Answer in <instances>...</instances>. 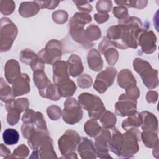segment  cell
<instances>
[{"label": "cell", "mask_w": 159, "mask_h": 159, "mask_svg": "<svg viewBox=\"0 0 159 159\" xmlns=\"http://www.w3.org/2000/svg\"><path fill=\"white\" fill-rule=\"evenodd\" d=\"M118 25L119 26V37L116 41L112 42L114 46L122 50L128 48H137L138 37L145 29L140 19L135 16L127 17L124 19L119 20Z\"/></svg>", "instance_id": "1"}, {"label": "cell", "mask_w": 159, "mask_h": 159, "mask_svg": "<svg viewBox=\"0 0 159 159\" xmlns=\"http://www.w3.org/2000/svg\"><path fill=\"white\" fill-rule=\"evenodd\" d=\"M78 99L81 107L88 111L91 119H99L106 111L102 101L96 95L85 92L80 94Z\"/></svg>", "instance_id": "2"}, {"label": "cell", "mask_w": 159, "mask_h": 159, "mask_svg": "<svg viewBox=\"0 0 159 159\" xmlns=\"http://www.w3.org/2000/svg\"><path fill=\"white\" fill-rule=\"evenodd\" d=\"M81 140V137L75 130L68 129L65 131L58 140V148L63 157L77 158L75 151Z\"/></svg>", "instance_id": "3"}, {"label": "cell", "mask_w": 159, "mask_h": 159, "mask_svg": "<svg viewBox=\"0 0 159 159\" xmlns=\"http://www.w3.org/2000/svg\"><path fill=\"white\" fill-rule=\"evenodd\" d=\"M123 134V142L119 157L132 158L139 150V142L140 141V131L136 127L130 128Z\"/></svg>", "instance_id": "4"}, {"label": "cell", "mask_w": 159, "mask_h": 159, "mask_svg": "<svg viewBox=\"0 0 159 159\" xmlns=\"http://www.w3.org/2000/svg\"><path fill=\"white\" fill-rule=\"evenodd\" d=\"M0 50L1 53L9 51L18 33L16 24L8 17H2L0 20Z\"/></svg>", "instance_id": "5"}, {"label": "cell", "mask_w": 159, "mask_h": 159, "mask_svg": "<svg viewBox=\"0 0 159 159\" xmlns=\"http://www.w3.org/2000/svg\"><path fill=\"white\" fill-rule=\"evenodd\" d=\"M62 55L61 43L57 39L49 40L45 47L40 50L37 56L39 60L44 64L53 65L55 62L60 60Z\"/></svg>", "instance_id": "6"}, {"label": "cell", "mask_w": 159, "mask_h": 159, "mask_svg": "<svg viewBox=\"0 0 159 159\" xmlns=\"http://www.w3.org/2000/svg\"><path fill=\"white\" fill-rule=\"evenodd\" d=\"M62 118L68 124H75L80 122L83 117V110L79 101L73 98H68L64 102Z\"/></svg>", "instance_id": "7"}, {"label": "cell", "mask_w": 159, "mask_h": 159, "mask_svg": "<svg viewBox=\"0 0 159 159\" xmlns=\"http://www.w3.org/2000/svg\"><path fill=\"white\" fill-rule=\"evenodd\" d=\"M117 71L113 66L107 67L96 76L93 88L100 94L106 91L107 88L111 86L114 81Z\"/></svg>", "instance_id": "8"}, {"label": "cell", "mask_w": 159, "mask_h": 159, "mask_svg": "<svg viewBox=\"0 0 159 159\" xmlns=\"http://www.w3.org/2000/svg\"><path fill=\"white\" fill-rule=\"evenodd\" d=\"M111 137V132L108 129L102 127L99 132L94 137L96 156L100 158H112L109 154L108 145Z\"/></svg>", "instance_id": "9"}, {"label": "cell", "mask_w": 159, "mask_h": 159, "mask_svg": "<svg viewBox=\"0 0 159 159\" xmlns=\"http://www.w3.org/2000/svg\"><path fill=\"white\" fill-rule=\"evenodd\" d=\"M137 100L132 99L123 93L115 104L116 114L121 117L130 116L137 112Z\"/></svg>", "instance_id": "10"}, {"label": "cell", "mask_w": 159, "mask_h": 159, "mask_svg": "<svg viewBox=\"0 0 159 159\" xmlns=\"http://www.w3.org/2000/svg\"><path fill=\"white\" fill-rule=\"evenodd\" d=\"M157 37L152 30L144 29L139 34L137 43L141 47V50L146 54H151L157 49Z\"/></svg>", "instance_id": "11"}, {"label": "cell", "mask_w": 159, "mask_h": 159, "mask_svg": "<svg viewBox=\"0 0 159 159\" xmlns=\"http://www.w3.org/2000/svg\"><path fill=\"white\" fill-rule=\"evenodd\" d=\"M57 158L53 148V142L52 138L47 137L39 145L37 149L34 150L30 158L50 159Z\"/></svg>", "instance_id": "12"}, {"label": "cell", "mask_w": 159, "mask_h": 159, "mask_svg": "<svg viewBox=\"0 0 159 159\" xmlns=\"http://www.w3.org/2000/svg\"><path fill=\"white\" fill-rule=\"evenodd\" d=\"M77 150L83 159L96 158V152L93 142L87 137H83L78 145Z\"/></svg>", "instance_id": "13"}, {"label": "cell", "mask_w": 159, "mask_h": 159, "mask_svg": "<svg viewBox=\"0 0 159 159\" xmlns=\"http://www.w3.org/2000/svg\"><path fill=\"white\" fill-rule=\"evenodd\" d=\"M145 86L149 89H152L158 86V71L152 68L149 65L139 73Z\"/></svg>", "instance_id": "14"}, {"label": "cell", "mask_w": 159, "mask_h": 159, "mask_svg": "<svg viewBox=\"0 0 159 159\" xmlns=\"http://www.w3.org/2000/svg\"><path fill=\"white\" fill-rule=\"evenodd\" d=\"M68 27L70 36L74 41L80 43L86 49L93 46V43L89 42L86 38L84 27L78 25H68Z\"/></svg>", "instance_id": "15"}, {"label": "cell", "mask_w": 159, "mask_h": 159, "mask_svg": "<svg viewBox=\"0 0 159 159\" xmlns=\"http://www.w3.org/2000/svg\"><path fill=\"white\" fill-rule=\"evenodd\" d=\"M12 91L15 97L27 94L30 91V78L27 73H21L12 84Z\"/></svg>", "instance_id": "16"}, {"label": "cell", "mask_w": 159, "mask_h": 159, "mask_svg": "<svg viewBox=\"0 0 159 159\" xmlns=\"http://www.w3.org/2000/svg\"><path fill=\"white\" fill-rule=\"evenodd\" d=\"M20 75V66L19 62L14 59L7 61L4 66V75L7 82L12 84Z\"/></svg>", "instance_id": "17"}, {"label": "cell", "mask_w": 159, "mask_h": 159, "mask_svg": "<svg viewBox=\"0 0 159 159\" xmlns=\"http://www.w3.org/2000/svg\"><path fill=\"white\" fill-rule=\"evenodd\" d=\"M33 80L35 85L38 88L39 94L43 98L46 90L52 84V82L47 78L44 70H37L34 71Z\"/></svg>", "instance_id": "18"}, {"label": "cell", "mask_w": 159, "mask_h": 159, "mask_svg": "<svg viewBox=\"0 0 159 159\" xmlns=\"http://www.w3.org/2000/svg\"><path fill=\"white\" fill-rule=\"evenodd\" d=\"M142 119L141 127L143 131H152L158 132V120L156 116L148 111L140 112Z\"/></svg>", "instance_id": "19"}, {"label": "cell", "mask_w": 159, "mask_h": 159, "mask_svg": "<svg viewBox=\"0 0 159 159\" xmlns=\"http://www.w3.org/2000/svg\"><path fill=\"white\" fill-rule=\"evenodd\" d=\"M68 71L70 76L76 77L80 76L83 72L84 67L81 58L76 54H71L66 61Z\"/></svg>", "instance_id": "20"}, {"label": "cell", "mask_w": 159, "mask_h": 159, "mask_svg": "<svg viewBox=\"0 0 159 159\" xmlns=\"http://www.w3.org/2000/svg\"><path fill=\"white\" fill-rule=\"evenodd\" d=\"M53 81L57 84L62 80L69 78L67 63L65 61L58 60L53 65Z\"/></svg>", "instance_id": "21"}, {"label": "cell", "mask_w": 159, "mask_h": 159, "mask_svg": "<svg viewBox=\"0 0 159 159\" xmlns=\"http://www.w3.org/2000/svg\"><path fill=\"white\" fill-rule=\"evenodd\" d=\"M111 129V137L108 145L110 151L119 157L123 142V134L117 130V128L113 127Z\"/></svg>", "instance_id": "22"}, {"label": "cell", "mask_w": 159, "mask_h": 159, "mask_svg": "<svg viewBox=\"0 0 159 159\" xmlns=\"http://www.w3.org/2000/svg\"><path fill=\"white\" fill-rule=\"evenodd\" d=\"M87 61L89 68L94 71H99L103 67V60L100 52L95 48L90 50L87 55Z\"/></svg>", "instance_id": "23"}, {"label": "cell", "mask_w": 159, "mask_h": 159, "mask_svg": "<svg viewBox=\"0 0 159 159\" xmlns=\"http://www.w3.org/2000/svg\"><path fill=\"white\" fill-rule=\"evenodd\" d=\"M117 83L120 88L125 89L136 86L137 81L130 70L123 69L117 75Z\"/></svg>", "instance_id": "24"}, {"label": "cell", "mask_w": 159, "mask_h": 159, "mask_svg": "<svg viewBox=\"0 0 159 159\" xmlns=\"http://www.w3.org/2000/svg\"><path fill=\"white\" fill-rule=\"evenodd\" d=\"M55 84L57 86L61 97L70 98L72 96L77 88L74 81L69 78L62 80Z\"/></svg>", "instance_id": "25"}, {"label": "cell", "mask_w": 159, "mask_h": 159, "mask_svg": "<svg viewBox=\"0 0 159 159\" xmlns=\"http://www.w3.org/2000/svg\"><path fill=\"white\" fill-rule=\"evenodd\" d=\"M40 9V7L36 1H25L20 4L19 13L24 17H30L38 14Z\"/></svg>", "instance_id": "26"}, {"label": "cell", "mask_w": 159, "mask_h": 159, "mask_svg": "<svg viewBox=\"0 0 159 159\" xmlns=\"http://www.w3.org/2000/svg\"><path fill=\"white\" fill-rule=\"evenodd\" d=\"M14 95L12 88L6 83L3 78L0 80V99L2 101L8 103L14 100Z\"/></svg>", "instance_id": "27"}, {"label": "cell", "mask_w": 159, "mask_h": 159, "mask_svg": "<svg viewBox=\"0 0 159 159\" xmlns=\"http://www.w3.org/2000/svg\"><path fill=\"white\" fill-rule=\"evenodd\" d=\"M140 139L144 145L150 148L158 147V137L157 132L152 131H143L140 134Z\"/></svg>", "instance_id": "28"}, {"label": "cell", "mask_w": 159, "mask_h": 159, "mask_svg": "<svg viewBox=\"0 0 159 159\" xmlns=\"http://www.w3.org/2000/svg\"><path fill=\"white\" fill-rule=\"evenodd\" d=\"M5 107L7 112V122L8 124L12 126L17 124L20 119L21 112L13 106L12 102L6 103Z\"/></svg>", "instance_id": "29"}, {"label": "cell", "mask_w": 159, "mask_h": 159, "mask_svg": "<svg viewBox=\"0 0 159 159\" xmlns=\"http://www.w3.org/2000/svg\"><path fill=\"white\" fill-rule=\"evenodd\" d=\"M142 119L140 113L137 111L134 114L129 116L128 117L124 120L122 123V127L124 130H127L132 127H139L141 125Z\"/></svg>", "instance_id": "30"}, {"label": "cell", "mask_w": 159, "mask_h": 159, "mask_svg": "<svg viewBox=\"0 0 159 159\" xmlns=\"http://www.w3.org/2000/svg\"><path fill=\"white\" fill-rule=\"evenodd\" d=\"M92 17L91 15L86 12H76L69 20L68 25H78L84 27L85 24L91 22Z\"/></svg>", "instance_id": "31"}, {"label": "cell", "mask_w": 159, "mask_h": 159, "mask_svg": "<svg viewBox=\"0 0 159 159\" xmlns=\"http://www.w3.org/2000/svg\"><path fill=\"white\" fill-rule=\"evenodd\" d=\"M19 59L22 63L31 66L38 59V56L32 50L25 48L20 51Z\"/></svg>", "instance_id": "32"}, {"label": "cell", "mask_w": 159, "mask_h": 159, "mask_svg": "<svg viewBox=\"0 0 159 159\" xmlns=\"http://www.w3.org/2000/svg\"><path fill=\"white\" fill-rule=\"evenodd\" d=\"M83 128L85 133L90 137H94L102 129L97 120L93 119L87 120Z\"/></svg>", "instance_id": "33"}, {"label": "cell", "mask_w": 159, "mask_h": 159, "mask_svg": "<svg viewBox=\"0 0 159 159\" xmlns=\"http://www.w3.org/2000/svg\"><path fill=\"white\" fill-rule=\"evenodd\" d=\"M2 139L5 144L8 145H13L18 142L19 139V134L16 130L8 128L4 131L2 134Z\"/></svg>", "instance_id": "34"}, {"label": "cell", "mask_w": 159, "mask_h": 159, "mask_svg": "<svg viewBox=\"0 0 159 159\" xmlns=\"http://www.w3.org/2000/svg\"><path fill=\"white\" fill-rule=\"evenodd\" d=\"M99 119L102 127L108 129L114 127L117 122V118L115 114L109 111H105Z\"/></svg>", "instance_id": "35"}, {"label": "cell", "mask_w": 159, "mask_h": 159, "mask_svg": "<svg viewBox=\"0 0 159 159\" xmlns=\"http://www.w3.org/2000/svg\"><path fill=\"white\" fill-rule=\"evenodd\" d=\"M84 34L87 40L93 43L92 42L98 40L101 37V32L100 28L94 24L89 25L84 30Z\"/></svg>", "instance_id": "36"}, {"label": "cell", "mask_w": 159, "mask_h": 159, "mask_svg": "<svg viewBox=\"0 0 159 159\" xmlns=\"http://www.w3.org/2000/svg\"><path fill=\"white\" fill-rule=\"evenodd\" d=\"M103 54L105 57L106 61L110 65H115L118 61L119 53L114 46H111L107 48Z\"/></svg>", "instance_id": "37"}, {"label": "cell", "mask_w": 159, "mask_h": 159, "mask_svg": "<svg viewBox=\"0 0 159 159\" xmlns=\"http://www.w3.org/2000/svg\"><path fill=\"white\" fill-rule=\"evenodd\" d=\"M115 3L118 5L124 6L127 7H134L137 9H143L147 5V1H115Z\"/></svg>", "instance_id": "38"}, {"label": "cell", "mask_w": 159, "mask_h": 159, "mask_svg": "<svg viewBox=\"0 0 159 159\" xmlns=\"http://www.w3.org/2000/svg\"><path fill=\"white\" fill-rule=\"evenodd\" d=\"M16 7L15 2L12 1H0V11L5 16H8L11 14Z\"/></svg>", "instance_id": "39"}, {"label": "cell", "mask_w": 159, "mask_h": 159, "mask_svg": "<svg viewBox=\"0 0 159 159\" xmlns=\"http://www.w3.org/2000/svg\"><path fill=\"white\" fill-rule=\"evenodd\" d=\"M29 154V148L25 144L19 145L13 151L12 155H9L7 158H26Z\"/></svg>", "instance_id": "40"}, {"label": "cell", "mask_w": 159, "mask_h": 159, "mask_svg": "<svg viewBox=\"0 0 159 159\" xmlns=\"http://www.w3.org/2000/svg\"><path fill=\"white\" fill-rule=\"evenodd\" d=\"M52 17L54 22L58 24H63L68 20V14L64 10H57L52 13Z\"/></svg>", "instance_id": "41"}, {"label": "cell", "mask_w": 159, "mask_h": 159, "mask_svg": "<svg viewBox=\"0 0 159 159\" xmlns=\"http://www.w3.org/2000/svg\"><path fill=\"white\" fill-rule=\"evenodd\" d=\"M46 112L48 117L52 120H58L62 115L61 108L56 105H51L48 106Z\"/></svg>", "instance_id": "42"}, {"label": "cell", "mask_w": 159, "mask_h": 159, "mask_svg": "<svg viewBox=\"0 0 159 159\" xmlns=\"http://www.w3.org/2000/svg\"><path fill=\"white\" fill-rule=\"evenodd\" d=\"M112 7V2L109 0H99L96 4V9L98 13H106L110 12Z\"/></svg>", "instance_id": "43"}, {"label": "cell", "mask_w": 159, "mask_h": 159, "mask_svg": "<svg viewBox=\"0 0 159 159\" xmlns=\"http://www.w3.org/2000/svg\"><path fill=\"white\" fill-rule=\"evenodd\" d=\"M77 83L81 88H88L93 84V79L91 76L88 74L81 75L77 80Z\"/></svg>", "instance_id": "44"}, {"label": "cell", "mask_w": 159, "mask_h": 159, "mask_svg": "<svg viewBox=\"0 0 159 159\" xmlns=\"http://www.w3.org/2000/svg\"><path fill=\"white\" fill-rule=\"evenodd\" d=\"M12 103L13 106L19 109L21 112L25 111L27 109H29V100L26 98H21L14 99L12 101Z\"/></svg>", "instance_id": "45"}, {"label": "cell", "mask_w": 159, "mask_h": 159, "mask_svg": "<svg viewBox=\"0 0 159 159\" xmlns=\"http://www.w3.org/2000/svg\"><path fill=\"white\" fill-rule=\"evenodd\" d=\"M114 16L117 18L119 20H122L128 17V10L126 7L124 6L119 5L118 6H115L112 11Z\"/></svg>", "instance_id": "46"}, {"label": "cell", "mask_w": 159, "mask_h": 159, "mask_svg": "<svg viewBox=\"0 0 159 159\" xmlns=\"http://www.w3.org/2000/svg\"><path fill=\"white\" fill-rule=\"evenodd\" d=\"M73 2L76 5L77 8L82 11L83 12H91L93 10V7L91 4L88 1H76L73 0Z\"/></svg>", "instance_id": "47"}, {"label": "cell", "mask_w": 159, "mask_h": 159, "mask_svg": "<svg viewBox=\"0 0 159 159\" xmlns=\"http://www.w3.org/2000/svg\"><path fill=\"white\" fill-rule=\"evenodd\" d=\"M40 6V9H53L56 8L60 1H35Z\"/></svg>", "instance_id": "48"}, {"label": "cell", "mask_w": 159, "mask_h": 159, "mask_svg": "<svg viewBox=\"0 0 159 159\" xmlns=\"http://www.w3.org/2000/svg\"><path fill=\"white\" fill-rule=\"evenodd\" d=\"M129 98L137 100L140 96V90L139 88L136 86L129 88L125 89V93Z\"/></svg>", "instance_id": "49"}, {"label": "cell", "mask_w": 159, "mask_h": 159, "mask_svg": "<svg viewBox=\"0 0 159 159\" xmlns=\"http://www.w3.org/2000/svg\"><path fill=\"white\" fill-rule=\"evenodd\" d=\"M111 46H114L112 41L108 37H107V36L104 37L101 42L98 45V51L103 54L104 51Z\"/></svg>", "instance_id": "50"}, {"label": "cell", "mask_w": 159, "mask_h": 159, "mask_svg": "<svg viewBox=\"0 0 159 159\" xmlns=\"http://www.w3.org/2000/svg\"><path fill=\"white\" fill-rule=\"evenodd\" d=\"M94 18L98 24H102L107 21L109 15L106 13H96L94 15Z\"/></svg>", "instance_id": "51"}, {"label": "cell", "mask_w": 159, "mask_h": 159, "mask_svg": "<svg viewBox=\"0 0 159 159\" xmlns=\"http://www.w3.org/2000/svg\"><path fill=\"white\" fill-rule=\"evenodd\" d=\"M158 99V93L155 91H149L146 94V100L148 103H155Z\"/></svg>", "instance_id": "52"}, {"label": "cell", "mask_w": 159, "mask_h": 159, "mask_svg": "<svg viewBox=\"0 0 159 159\" xmlns=\"http://www.w3.org/2000/svg\"><path fill=\"white\" fill-rule=\"evenodd\" d=\"M10 155L11 151L9 150V148L3 143H1L0 146V155L2 157L7 158Z\"/></svg>", "instance_id": "53"}, {"label": "cell", "mask_w": 159, "mask_h": 159, "mask_svg": "<svg viewBox=\"0 0 159 159\" xmlns=\"http://www.w3.org/2000/svg\"><path fill=\"white\" fill-rule=\"evenodd\" d=\"M153 157H155V158H158V147H157L154 148H153Z\"/></svg>", "instance_id": "54"}]
</instances>
